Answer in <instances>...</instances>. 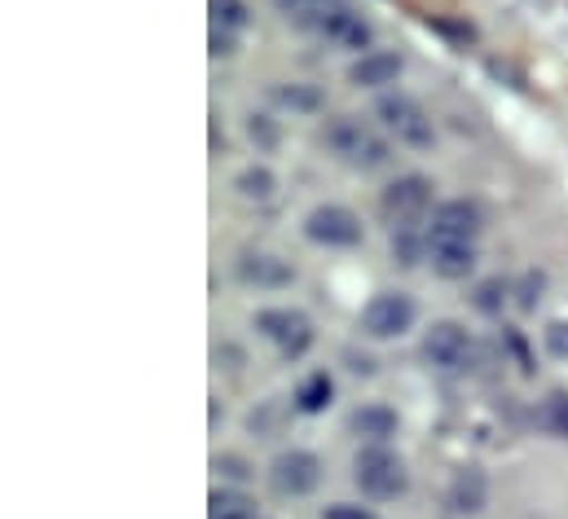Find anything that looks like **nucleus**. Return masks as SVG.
<instances>
[{"label": "nucleus", "instance_id": "obj_1", "mask_svg": "<svg viewBox=\"0 0 568 519\" xmlns=\"http://www.w3.org/2000/svg\"><path fill=\"white\" fill-rule=\"evenodd\" d=\"M326 145H331L348 167H357V172H379V167H388V159H393V145L371 129L366 120H357V115H335V120L326 124Z\"/></svg>", "mask_w": 568, "mask_h": 519}, {"label": "nucleus", "instance_id": "obj_2", "mask_svg": "<svg viewBox=\"0 0 568 519\" xmlns=\"http://www.w3.org/2000/svg\"><path fill=\"white\" fill-rule=\"evenodd\" d=\"M353 480H357V489H362L366 498H375V502H393V498H402V493L410 489V471H406V462H402L388 445H366V449H357V458H353Z\"/></svg>", "mask_w": 568, "mask_h": 519}, {"label": "nucleus", "instance_id": "obj_3", "mask_svg": "<svg viewBox=\"0 0 568 519\" xmlns=\"http://www.w3.org/2000/svg\"><path fill=\"white\" fill-rule=\"evenodd\" d=\"M375 115H379V124H384L388 136H397V141L410 145V150H427V145L436 141V129H432L427 111L410 93H384L379 106H375Z\"/></svg>", "mask_w": 568, "mask_h": 519}, {"label": "nucleus", "instance_id": "obj_4", "mask_svg": "<svg viewBox=\"0 0 568 519\" xmlns=\"http://www.w3.org/2000/svg\"><path fill=\"white\" fill-rule=\"evenodd\" d=\"M424 362L440 375H463L476 366V339L458 322H432L424 335Z\"/></svg>", "mask_w": 568, "mask_h": 519}, {"label": "nucleus", "instance_id": "obj_5", "mask_svg": "<svg viewBox=\"0 0 568 519\" xmlns=\"http://www.w3.org/2000/svg\"><path fill=\"white\" fill-rule=\"evenodd\" d=\"M256 330L283 353L286 362H295V357H304L313 348V326H308V317L300 308H261L256 313Z\"/></svg>", "mask_w": 568, "mask_h": 519}, {"label": "nucleus", "instance_id": "obj_6", "mask_svg": "<svg viewBox=\"0 0 568 519\" xmlns=\"http://www.w3.org/2000/svg\"><path fill=\"white\" fill-rule=\"evenodd\" d=\"M304 238L317 243V247H331V252L357 247L362 243V221H357V212H348L339 203H322L304 216Z\"/></svg>", "mask_w": 568, "mask_h": 519}, {"label": "nucleus", "instance_id": "obj_7", "mask_svg": "<svg viewBox=\"0 0 568 519\" xmlns=\"http://www.w3.org/2000/svg\"><path fill=\"white\" fill-rule=\"evenodd\" d=\"M415 326V299L406 291H379L362 308V330L371 339H402Z\"/></svg>", "mask_w": 568, "mask_h": 519}, {"label": "nucleus", "instance_id": "obj_8", "mask_svg": "<svg viewBox=\"0 0 568 519\" xmlns=\"http://www.w3.org/2000/svg\"><path fill=\"white\" fill-rule=\"evenodd\" d=\"M317 485H322V458L308 454V449H283L270 462V489L278 498H304Z\"/></svg>", "mask_w": 568, "mask_h": 519}, {"label": "nucleus", "instance_id": "obj_9", "mask_svg": "<svg viewBox=\"0 0 568 519\" xmlns=\"http://www.w3.org/2000/svg\"><path fill=\"white\" fill-rule=\"evenodd\" d=\"M427 207H432V181L424 172H406V176L388 181L384 194H379V212L393 225H415Z\"/></svg>", "mask_w": 568, "mask_h": 519}, {"label": "nucleus", "instance_id": "obj_10", "mask_svg": "<svg viewBox=\"0 0 568 519\" xmlns=\"http://www.w3.org/2000/svg\"><path fill=\"white\" fill-rule=\"evenodd\" d=\"M485 230V216L471 199H449L432 212V234L427 238H458V243H476V234Z\"/></svg>", "mask_w": 568, "mask_h": 519}, {"label": "nucleus", "instance_id": "obj_11", "mask_svg": "<svg viewBox=\"0 0 568 519\" xmlns=\"http://www.w3.org/2000/svg\"><path fill=\"white\" fill-rule=\"evenodd\" d=\"M402 71H406V58H402V53H393V49H371V53H362V58L348 67V80H353L357 89H388V84L402 80Z\"/></svg>", "mask_w": 568, "mask_h": 519}, {"label": "nucleus", "instance_id": "obj_12", "mask_svg": "<svg viewBox=\"0 0 568 519\" xmlns=\"http://www.w3.org/2000/svg\"><path fill=\"white\" fill-rule=\"evenodd\" d=\"M427 264L436 277L445 282H463L476 268V243H458V238H427Z\"/></svg>", "mask_w": 568, "mask_h": 519}, {"label": "nucleus", "instance_id": "obj_13", "mask_svg": "<svg viewBox=\"0 0 568 519\" xmlns=\"http://www.w3.org/2000/svg\"><path fill=\"white\" fill-rule=\"evenodd\" d=\"M239 277H243L247 286L278 291V286H291V282H295V268H291L283 256H274V252H243V256H239Z\"/></svg>", "mask_w": 568, "mask_h": 519}, {"label": "nucleus", "instance_id": "obj_14", "mask_svg": "<svg viewBox=\"0 0 568 519\" xmlns=\"http://www.w3.org/2000/svg\"><path fill=\"white\" fill-rule=\"evenodd\" d=\"M485 498H489V485H485V476L476 467H463L449 480V489H445V507L454 516H480L485 511Z\"/></svg>", "mask_w": 568, "mask_h": 519}, {"label": "nucleus", "instance_id": "obj_15", "mask_svg": "<svg viewBox=\"0 0 568 519\" xmlns=\"http://www.w3.org/2000/svg\"><path fill=\"white\" fill-rule=\"evenodd\" d=\"M322 35H326V40H335L339 49H353V53H371L375 27H371V22H366V18H362V13L348 4L344 13H335V18H331V27H326Z\"/></svg>", "mask_w": 568, "mask_h": 519}, {"label": "nucleus", "instance_id": "obj_16", "mask_svg": "<svg viewBox=\"0 0 568 519\" xmlns=\"http://www.w3.org/2000/svg\"><path fill=\"white\" fill-rule=\"evenodd\" d=\"M278 9L286 22H295L304 31H326L331 18L348 9V0H278Z\"/></svg>", "mask_w": 568, "mask_h": 519}, {"label": "nucleus", "instance_id": "obj_17", "mask_svg": "<svg viewBox=\"0 0 568 519\" xmlns=\"http://www.w3.org/2000/svg\"><path fill=\"white\" fill-rule=\"evenodd\" d=\"M353 431L366 440V445H388L397 436V414L388 405H362L353 414Z\"/></svg>", "mask_w": 568, "mask_h": 519}, {"label": "nucleus", "instance_id": "obj_18", "mask_svg": "<svg viewBox=\"0 0 568 519\" xmlns=\"http://www.w3.org/2000/svg\"><path fill=\"white\" fill-rule=\"evenodd\" d=\"M331 396H335L331 375H326V370H313V375H304L300 388H295V409H300V414H322V409L331 405Z\"/></svg>", "mask_w": 568, "mask_h": 519}, {"label": "nucleus", "instance_id": "obj_19", "mask_svg": "<svg viewBox=\"0 0 568 519\" xmlns=\"http://www.w3.org/2000/svg\"><path fill=\"white\" fill-rule=\"evenodd\" d=\"M234 190H239V199H247V203H270V199L278 194V176H274L270 167H243L239 181H234Z\"/></svg>", "mask_w": 568, "mask_h": 519}, {"label": "nucleus", "instance_id": "obj_20", "mask_svg": "<svg viewBox=\"0 0 568 519\" xmlns=\"http://www.w3.org/2000/svg\"><path fill=\"white\" fill-rule=\"evenodd\" d=\"M207 9H212V27L221 31H243L252 22V9L243 0H207Z\"/></svg>", "mask_w": 568, "mask_h": 519}, {"label": "nucleus", "instance_id": "obj_21", "mask_svg": "<svg viewBox=\"0 0 568 519\" xmlns=\"http://www.w3.org/2000/svg\"><path fill=\"white\" fill-rule=\"evenodd\" d=\"M507 295H511V286L503 282V277H485V282H476V291H471V304L480 308V313H503V304H507Z\"/></svg>", "mask_w": 568, "mask_h": 519}, {"label": "nucleus", "instance_id": "obj_22", "mask_svg": "<svg viewBox=\"0 0 568 519\" xmlns=\"http://www.w3.org/2000/svg\"><path fill=\"white\" fill-rule=\"evenodd\" d=\"M207 519H256L252 516V502L243 493H212L207 498Z\"/></svg>", "mask_w": 568, "mask_h": 519}, {"label": "nucleus", "instance_id": "obj_23", "mask_svg": "<svg viewBox=\"0 0 568 519\" xmlns=\"http://www.w3.org/2000/svg\"><path fill=\"white\" fill-rule=\"evenodd\" d=\"M538 423H542L551 436L568 440V391H556V396H547V400H542V409H538Z\"/></svg>", "mask_w": 568, "mask_h": 519}, {"label": "nucleus", "instance_id": "obj_24", "mask_svg": "<svg viewBox=\"0 0 568 519\" xmlns=\"http://www.w3.org/2000/svg\"><path fill=\"white\" fill-rule=\"evenodd\" d=\"M274 102L291 106V111H317L322 106V93L308 89V84H274Z\"/></svg>", "mask_w": 568, "mask_h": 519}, {"label": "nucleus", "instance_id": "obj_25", "mask_svg": "<svg viewBox=\"0 0 568 519\" xmlns=\"http://www.w3.org/2000/svg\"><path fill=\"white\" fill-rule=\"evenodd\" d=\"M542 286H547V277L529 268V273L520 277V286H516V304H520L525 313H534V308H538V299H542Z\"/></svg>", "mask_w": 568, "mask_h": 519}, {"label": "nucleus", "instance_id": "obj_26", "mask_svg": "<svg viewBox=\"0 0 568 519\" xmlns=\"http://www.w3.org/2000/svg\"><path fill=\"white\" fill-rule=\"evenodd\" d=\"M542 339H547V353H551V357H565V362H568V317L551 322Z\"/></svg>", "mask_w": 568, "mask_h": 519}, {"label": "nucleus", "instance_id": "obj_27", "mask_svg": "<svg viewBox=\"0 0 568 519\" xmlns=\"http://www.w3.org/2000/svg\"><path fill=\"white\" fill-rule=\"evenodd\" d=\"M503 339H507V348H511V357H516L520 375H534V357H529V344H525L516 330H503Z\"/></svg>", "mask_w": 568, "mask_h": 519}, {"label": "nucleus", "instance_id": "obj_28", "mask_svg": "<svg viewBox=\"0 0 568 519\" xmlns=\"http://www.w3.org/2000/svg\"><path fill=\"white\" fill-rule=\"evenodd\" d=\"M322 519H379L371 507H357V502H335V507H326Z\"/></svg>", "mask_w": 568, "mask_h": 519}, {"label": "nucleus", "instance_id": "obj_29", "mask_svg": "<svg viewBox=\"0 0 568 519\" xmlns=\"http://www.w3.org/2000/svg\"><path fill=\"white\" fill-rule=\"evenodd\" d=\"M212 467H216L221 476H230V480H247V476H252V467H247L243 458H234V454H221Z\"/></svg>", "mask_w": 568, "mask_h": 519}, {"label": "nucleus", "instance_id": "obj_30", "mask_svg": "<svg viewBox=\"0 0 568 519\" xmlns=\"http://www.w3.org/2000/svg\"><path fill=\"white\" fill-rule=\"evenodd\" d=\"M247 132H252V141H261V145H274V141H278V129L270 124V115H252V120H247Z\"/></svg>", "mask_w": 568, "mask_h": 519}, {"label": "nucleus", "instance_id": "obj_31", "mask_svg": "<svg viewBox=\"0 0 568 519\" xmlns=\"http://www.w3.org/2000/svg\"><path fill=\"white\" fill-rule=\"evenodd\" d=\"M230 53H234V31L212 27V58H230Z\"/></svg>", "mask_w": 568, "mask_h": 519}]
</instances>
